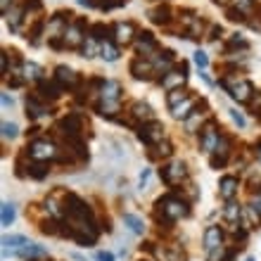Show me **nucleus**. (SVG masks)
Here are the masks:
<instances>
[{
    "label": "nucleus",
    "instance_id": "obj_15",
    "mask_svg": "<svg viewBox=\"0 0 261 261\" xmlns=\"http://www.w3.org/2000/svg\"><path fill=\"white\" fill-rule=\"evenodd\" d=\"M133 36H138L133 21H119L117 27H114V41H117L119 45H128V43L133 41Z\"/></svg>",
    "mask_w": 261,
    "mask_h": 261
},
{
    "label": "nucleus",
    "instance_id": "obj_46",
    "mask_svg": "<svg viewBox=\"0 0 261 261\" xmlns=\"http://www.w3.org/2000/svg\"><path fill=\"white\" fill-rule=\"evenodd\" d=\"M147 178H150V169H145V171L140 173V188L147 186Z\"/></svg>",
    "mask_w": 261,
    "mask_h": 261
},
{
    "label": "nucleus",
    "instance_id": "obj_6",
    "mask_svg": "<svg viewBox=\"0 0 261 261\" xmlns=\"http://www.w3.org/2000/svg\"><path fill=\"white\" fill-rule=\"evenodd\" d=\"M219 140H221L219 126L214 124V121H206V124L202 126V130H199V147H202V152L212 154V152L216 150Z\"/></svg>",
    "mask_w": 261,
    "mask_h": 261
},
{
    "label": "nucleus",
    "instance_id": "obj_12",
    "mask_svg": "<svg viewBox=\"0 0 261 261\" xmlns=\"http://www.w3.org/2000/svg\"><path fill=\"white\" fill-rule=\"evenodd\" d=\"M228 154H230V138L221 133L219 145H216V150L212 152V166H214V169H221V166L226 164Z\"/></svg>",
    "mask_w": 261,
    "mask_h": 261
},
{
    "label": "nucleus",
    "instance_id": "obj_26",
    "mask_svg": "<svg viewBox=\"0 0 261 261\" xmlns=\"http://www.w3.org/2000/svg\"><path fill=\"white\" fill-rule=\"evenodd\" d=\"M124 223L128 226L130 233H136V235H143V233H145V223H143V219H138L136 214H124Z\"/></svg>",
    "mask_w": 261,
    "mask_h": 261
},
{
    "label": "nucleus",
    "instance_id": "obj_5",
    "mask_svg": "<svg viewBox=\"0 0 261 261\" xmlns=\"http://www.w3.org/2000/svg\"><path fill=\"white\" fill-rule=\"evenodd\" d=\"M221 86L228 90V95L233 97V100H238V102H249V97H252V93H254V88H252V83L245 81V79H235V81H228V79H223L221 81Z\"/></svg>",
    "mask_w": 261,
    "mask_h": 261
},
{
    "label": "nucleus",
    "instance_id": "obj_45",
    "mask_svg": "<svg viewBox=\"0 0 261 261\" xmlns=\"http://www.w3.org/2000/svg\"><path fill=\"white\" fill-rule=\"evenodd\" d=\"M0 10H3V14H7L12 10V0H0Z\"/></svg>",
    "mask_w": 261,
    "mask_h": 261
},
{
    "label": "nucleus",
    "instance_id": "obj_31",
    "mask_svg": "<svg viewBox=\"0 0 261 261\" xmlns=\"http://www.w3.org/2000/svg\"><path fill=\"white\" fill-rule=\"evenodd\" d=\"M24 242H29V240H27V238H21V235H10V238H3V252L21 247Z\"/></svg>",
    "mask_w": 261,
    "mask_h": 261
},
{
    "label": "nucleus",
    "instance_id": "obj_21",
    "mask_svg": "<svg viewBox=\"0 0 261 261\" xmlns=\"http://www.w3.org/2000/svg\"><path fill=\"white\" fill-rule=\"evenodd\" d=\"M62 95V88H60V86H57L55 81H41L38 83V97H41V100H50V102H53V100H57V97Z\"/></svg>",
    "mask_w": 261,
    "mask_h": 261
},
{
    "label": "nucleus",
    "instance_id": "obj_25",
    "mask_svg": "<svg viewBox=\"0 0 261 261\" xmlns=\"http://www.w3.org/2000/svg\"><path fill=\"white\" fill-rule=\"evenodd\" d=\"M150 150H152V152H150V157H152V159H166V157H171L173 147H171V143H166V140H162V143L152 145Z\"/></svg>",
    "mask_w": 261,
    "mask_h": 261
},
{
    "label": "nucleus",
    "instance_id": "obj_44",
    "mask_svg": "<svg viewBox=\"0 0 261 261\" xmlns=\"http://www.w3.org/2000/svg\"><path fill=\"white\" fill-rule=\"evenodd\" d=\"M216 36H221V27L214 24V27H209V36H206V38H209V41H216Z\"/></svg>",
    "mask_w": 261,
    "mask_h": 261
},
{
    "label": "nucleus",
    "instance_id": "obj_34",
    "mask_svg": "<svg viewBox=\"0 0 261 261\" xmlns=\"http://www.w3.org/2000/svg\"><path fill=\"white\" fill-rule=\"evenodd\" d=\"M0 221H3V226H10L14 221V206L10 204V202L3 204V216H0Z\"/></svg>",
    "mask_w": 261,
    "mask_h": 261
},
{
    "label": "nucleus",
    "instance_id": "obj_41",
    "mask_svg": "<svg viewBox=\"0 0 261 261\" xmlns=\"http://www.w3.org/2000/svg\"><path fill=\"white\" fill-rule=\"evenodd\" d=\"M230 117H233V121L240 126V128H245V124H247V121H245V117H242L240 112H238V110H230Z\"/></svg>",
    "mask_w": 261,
    "mask_h": 261
},
{
    "label": "nucleus",
    "instance_id": "obj_43",
    "mask_svg": "<svg viewBox=\"0 0 261 261\" xmlns=\"http://www.w3.org/2000/svg\"><path fill=\"white\" fill-rule=\"evenodd\" d=\"M95 259L97 261H114V254H112V252H97Z\"/></svg>",
    "mask_w": 261,
    "mask_h": 261
},
{
    "label": "nucleus",
    "instance_id": "obj_1",
    "mask_svg": "<svg viewBox=\"0 0 261 261\" xmlns=\"http://www.w3.org/2000/svg\"><path fill=\"white\" fill-rule=\"evenodd\" d=\"M119 97H121V86L119 81H102L100 86V105H97V112L102 117H114L121 105H119Z\"/></svg>",
    "mask_w": 261,
    "mask_h": 261
},
{
    "label": "nucleus",
    "instance_id": "obj_18",
    "mask_svg": "<svg viewBox=\"0 0 261 261\" xmlns=\"http://www.w3.org/2000/svg\"><path fill=\"white\" fill-rule=\"evenodd\" d=\"M238 188H240V183H238L235 176H223L219 183V195L226 199V202H230V199H235V195H238Z\"/></svg>",
    "mask_w": 261,
    "mask_h": 261
},
{
    "label": "nucleus",
    "instance_id": "obj_20",
    "mask_svg": "<svg viewBox=\"0 0 261 261\" xmlns=\"http://www.w3.org/2000/svg\"><path fill=\"white\" fill-rule=\"evenodd\" d=\"M27 114H29L31 119H41L43 114H48V105L43 102L38 95L27 97Z\"/></svg>",
    "mask_w": 261,
    "mask_h": 261
},
{
    "label": "nucleus",
    "instance_id": "obj_33",
    "mask_svg": "<svg viewBox=\"0 0 261 261\" xmlns=\"http://www.w3.org/2000/svg\"><path fill=\"white\" fill-rule=\"evenodd\" d=\"M249 216H252V221H254V223H259V221H261V195H259V197H252V204H249Z\"/></svg>",
    "mask_w": 261,
    "mask_h": 261
},
{
    "label": "nucleus",
    "instance_id": "obj_9",
    "mask_svg": "<svg viewBox=\"0 0 261 261\" xmlns=\"http://www.w3.org/2000/svg\"><path fill=\"white\" fill-rule=\"evenodd\" d=\"M186 176H188V169L183 162H171V164H166L162 169V180H164L166 186H178Z\"/></svg>",
    "mask_w": 261,
    "mask_h": 261
},
{
    "label": "nucleus",
    "instance_id": "obj_30",
    "mask_svg": "<svg viewBox=\"0 0 261 261\" xmlns=\"http://www.w3.org/2000/svg\"><path fill=\"white\" fill-rule=\"evenodd\" d=\"M100 55L107 60V62H117L119 60V48L114 45V43H110V41H105L102 43V48H100Z\"/></svg>",
    "mask_w": 261,
    "mask_h": 261
},
{
    "label": "nucleus",
    "instance_id": "obj_23",
    "mask_svg": "<svg viewBox=\"0 0 261 261\" xmlns=\"http://www.w3.org/2000/svg\"><path fill=\"white\" fill-rule=\"evenodd\" d=\"M195 107H197V100H195V97H188L186 102H180L176 110H171V114H173L176 119H188L190 114H193Z\"/></svg>",
    "mask_w": 261,
    "mask_h": 261
},
{
    "label": "nucleus",
    "instance_id": "obj_4",
    "mask_svg": "<svg viewBox=\"0 0 261 261\" xmlns=\"http://www.w3.org/2000/svg\"><path fill=\"white\" fill-rule=\"evenodd\" d=\"M29 150V157L34 159V162H50V159H57L60 157V150H57V145L53 140H34V143L27 147Z\"/></svg>",
    "mask_w": 261,
    "mask_h": 261
},
{
    "label": "nucleus",
    "instance_id": "obj_38",
    "mask_svg": "<svg viewBox=\"0 0 261 261\" xmlns=\"http://www.w3.org/2000/svg\"><path fill=\"white\" fill-rule=\"evenodd\" d=\"M14 136H17V126L5 121V124H3V138H10V140H12Z\"/></svg>",
    "mask_w": 261,
    "mask_h": 261
},
{
    "label": "nucleus",
    "instance_id": "obj_27",
    "mask_svg": "<svg viewBox=\"0 0 261 261\" xmlns=\"http://www.w3.org/2000/svg\"><path fill=\"white\" fill-rule=\"evenodd\" d=\"M188 100V93L183 88H176V90H169V95H166V105L171 107V110H176L180 102H186Z\"/></svg>",
    "mask_w": 261,
    "mask_h": 261
},
{
    "label": "nucleus",
    "instance_id": "obj_42",
    "mask_svg": "<svg viewBox=\"0 0 261 261\" xmlns=\"http://www.w3.org/2000/svg\"><path fill=\"white\" fill-rule=\"evenodd\" d=\"M252 112H254V117H261V93H256V100L252 102Z\"/></svg>",
    "mask_w": 261,
    "mask_h": 261
},
{
    "label": "nucleus",
    "instance_id": "obj_50",
    "mask_svg": "<svg viewBox=\"0 0 261 261\" xmlns=\"http://www.w3.org/2000/svg\"><path fill=\"white\" fill-rule=\"evenodd\" d=\"M245 261H254V259H252V256H249V259H245Z\"/></svg>",
    "mask_w": 261,
    "mask_h": 261
},
{
    "label": "nucleus",
    "instance_id": "obj_32",
    "mask_svg": "<svg viewBox=\"0 0 261 261\" xmlns=\"http://www.w3.org/2000/svg\"><path fill=\"white\" fill-rule=\"evenodd\" d=\"M107 34H110V29L105 27V24H93L90 27V38H95V41H100V43H105L107 41Z\"/></svg>",
    "mask_w": 261,
    "mask_h": 261
},
{
    "label": "nucleus",
    "instance_id": "obj_47",
    "mask_svg": "<svg viewBox=\"0 0 261 261\" xmlns=\"http://www.w3.org/2000/svg\"><path fill=\"white\" fill-rule=\"evenodd\" d=\"M3 107H5V110L7 107H12V97L7 95V93H3Z\"/></svg>",
    "mask_w": 261,
    "mask_h": 261
},
{
    "label": "nucleus",
    "instance_id": "obj_17",
    "mask_svg": "<svg viewBox=\"0 0 261 261\" xmlns=\"http://www.w3.org/2000/svg\"><path fill=\"white\" fill-rule=\"evenodd\" d=\"M206 117V105L199 102V107H195L193 114L186 119V130L188 133H197V130H202V121H204Z\"/></svg>",
    "mask_w": 261,
    "mask_h": 261
},
{
    "label": "nucleus",
    "instance_id": "obj_19",
    "mask_svg": "<svg viewBox=\"0 0 261 261\" xmlns=\"http://www.w3.org/2000/svg\"><path fill=\"white\" fill-rule=\"evenodd\" d=\"M188 74H186V67L180 69V71H169V74L162 76V86L166 90H176V88H183V83H186Z\"/></svg>",
    "mask_w": 261,
    "mask_h": 261
},
{
    "label": "nucleus",
    "instance_id": "obj_28",
    "mask_svg": "<svg viewBox=\"0 0 261 261\" xmlns=\"http://www.w3.org/2000/svg\"><path fill=\"white\" fill-rule=\"evenodd\" d=\"M100 48H102V43L88 36V38H86V43L81 45V53H83V57H95V55H100Z\"/></svg>",
    "mask_w": 261,
    "mask_h": 261
},
{
    "label": "nucleus",
    "instance_id": "obj_24",
    "mask_svg": "<svg viewBox=\"0 0 261 261\" xmlns=\"http://www.w3.org/2000/svg\"><path fill=\"white\" fill-rule=\"evenodd\" d=\"M240 216H242V206L238 204L235 199H230V202L226 204V209H223V219H226L228 223H238Z\"/></svg>",
    "mask_w": 261,
    "mask_h": 261
},
{
    "label": "nucleus",
    "instance_id": "obj_40",
    "mask_svg": "<svg viewBox=\"0 0 261 261\" xmlns=\"http://www.w3.org/2000/svg\"><path fill=\"white\" fill-rule=\"evenodd\" d=\"M228 19L230 21H245V14L238 12L235 7H228Z\"/></svg>",
    "mask_w": 261,
    "mask_h": 261
},
{
    "label": "nucleus",
    "instance_id": "obj_16",
    "mask_svg": "<svg viewBox=\"0 0 261 261\" xmlns=\"http://www.w3.org/2000/svg\"><path fill=\"white\" fill-rule=\"evenodd\" d=\"M223 247V230L219 226H209L204 230V249L206 252H214V249Z\"/></svg>",
    "mask_w": 261,
    "mask_h": 261
},
{
    "label": "nucleus",
    "instance_id": "obj_36",
    "mask_svg": "<svg viewBox=\"0 0 261 261\" xmlns=\"http://www.w3.org/2000/svg\"><path fill=\"white\" fill-rule=\"evenodd\" d=\"M128 0H97V7H102V10H114V7H121L126 5Z\"/></svg>",
    "mask_w": 261,
    "mask_h": 261
},
{
    "label": "nucleus",
    "instance_id": "obj_8",
    "mask_svg": "<svg viewBox=\"0 0 261 261\" xmlns=\"http://www.w3.org/2000/svg\"><path fill=\"white\" fill-rule=\"evenodd\" d=\"M138 55L145 57V60H154L159 55V43L154 41V36L150 31L138 34Z\"/></svg>",
    "mask_w": 261,
    "mask_h": 261
},
{
    "label": "nucleus",
    "instance_id": "obj_10",
    "mask_svg": "<svg viewBox=\"0 0 261 261\" xmlns=\"http://www.w3.org/2000/svg\"><path fill=\"white\" fill-rule=\"evenodd\" d=\"M64 48H79L86 43V34H83V21H69L67 31H64Z\"/></svg>",
    "mask_w": 261,
    "mask_h": 261
},
{
    "label": "nucleus",
    "instance_id": "obj_13",
    "mask_svg": "<svg viewBox=\"0 0 261 261\" xmlns=\"http://www.w3.org/2000/svg\"><path fill=\"white\" fill-rule=\"evenodd\" d=\"M130 119L133 121H138V124H150V121H154V114H152V107L147 102H133L128 110Z\"/></svg>",
    "mask_w": 261,
    "mask_h": 261
},
{
    "label": "nucleus",
    "instance_id": "obj_22",
    "mask_svg": "<svg viewBox=\"0 0 261 261\" xmlns=\"http://www.w3.org/2000/svg\"><path fill=\"white\" fill-rule=\"evenodd\" d=\"M171 7L169 5H162V7H154V10H150V19L152 24H159V27H166L169 21H171Z\"/></svg>",
    "mask_w": 261,
    "mask_h": 261
},
{
    "label": "nucleus",
    "instance_id": "obj_7",
    "mask_svg": "<svg viewBox=\"0 0 261 261\" xmlns=\"http://www.w3.org/2000/svg\"><path fill=\"white\" fill-rule=\"evenodd\" d=\"M138 138L143 140L145 145H157L164 140V126L159 124V121H150V124H143L138 128Z\"/></svg>",
    "mask_w": 261,
    "mask_h": 261
},
{
    "label": "nucleus",
    "instance_id": "obj_48",
    "mask_svg": "<svg viewBox=\"0 0 261 261\" xmlns=\"http://www.w3.org/2000/svg\"><path fill=\"white\" fill-rule=\"evenodd\" d=\"M76 3H79V5H83V7H95L97 5L95 0H76Z\"/></svg>",
    "mask_w": 261,
    "mask_h": 261
},
{
    "label": "nucleus",
    "instance_id": "obj_35",
    "mask_svg": "<svg viewBox=\"0 0 261 261\" xmlns=\"http://www.w3.org/2000/svg\"><path fill=\"white\" fill-rule=\"evenodd\" d=\"M233 7L242 14H249L254 10V0H233Z\"/></svg>",
    "mask_w": 261,
    "mask_h": 261
},
{
    "label": "nucleus",
    "instance_id": "obj_11",
    "mask_svg": "<svg viewBox=\"0 0 261 261\" xmlns=\"http://www.w3.org/2000/svg\"><path fill=\"white\" fill-rule=\"evenodd\" d=\"M130 74L136 76V79H143V81H150L152 74H157L154 71V64H152V60H145V57H138V60H133L130 62Z\"/></svg>",
    "mask_w": 261,
    "mask_h": 261
},
{
    "label": "nucleus",
    "instance_id": "obj_49",
    "mask_svg": "<svg viewBox=\"0 0 261 261\" xmlns=\"http://www.w3.org/2000/svg\"><path fill=\"white\" fill-rule=\"evenodd\" d=\"M256 157H259V162H261V143H259V150H256Z\"/></svg>",
    "mask_w": 261,
    "mask_h": 261
},
{
    "label": "nucleus",
    "instance_id": "obj_2",
    "mask_svg": "<svg viewBox=\"0 0 261 261\" xmlns=\"http://www.w3.org/2000/svg\"><path fill=\"white\" fill-rule=\"evenodd\" d=\"M157 209L162 212L166 223H171V221H178V219H186L188 214H190V206H188L186 199L176 197V195H164L162 199H157Z\"/></svg>",
    "mask_w": 261,
    "mask_h": 261
},
{
    "label": "nucleus",
    "instance_id": "obj_29",
    "mask_svg": "<svg viewBox=\"0 0 261 261\" xmlns=\"http://www.w3.org/2000/svg\"><path fill=\"white\" fill-rule=\"evenodd\" d=\"M21 74H24V81H38L41 79V67L34 62H24L21 64Z\"/></svg>",
    "mask_w": 261,
    "mask_h": 261
},
{
    "label": "nucleus",
    "instance_id": "obj_14",
    "mask_svg": "<svg viewBox=\"0 0 261 261\" xmlns=\"http://www.w3.org/2000/svg\"><path fill=\"white\" fill-rule=\"evenodd\" d=\"M55 83L60 86L62 90H67V88H74L76 83H79V76H76V71L74 69H69V67H57L55 69Z\"/></svg>",
    "mask_w": 261,
    "mask_h": 261
},
{
    "label": "nucleus",
    "instance_id": "obj_39",
    "mask_svg": "<svg viewBox=\"0 0 261 261\" xmlns=\"http://www.w3.org/2000/svg\"><path fill=\"white\" fill-rule=\"evenodd\" d=\"M193 60H195V64H197L199 69H204L206 64H209V57H206L204 53H202V50H197V53H195V57H193Z\"/></svg>",
    "mask_w": 261,
    "mask_h": 261
},
{
    "label": "nucleus",
    "instance_id": "obj_37",
    "mask_svg": "<svg viewBox=\"0 0 261 261\" xmlns=\"http://www.w3.org/2000/svg\"><path fill=\"white\" fill-rule=\"evenodd\" d=\"M29 176H34V178H45V176H48V169L43 164H34L29 169Z\"/></svg>",
    "mask_w": 261,
    "mask_h": 261
},
{
    "label": "nucleus",
    "instance_id": "obj_3",
    "mask_svg": "<svg viewBox=\"0 0 261 261\" xmlns=\"http://www.w3.org/2000/svg\"><path fill=\"white\" fill-rule=\"evenodd\" d=\"M60 133L64 136L67 143H83V136H86V121H83L81 114H67V117L60 121Z\"/></svg>",
    "mask_w": 261,
    "mask_h": 261
}]
</instances>
